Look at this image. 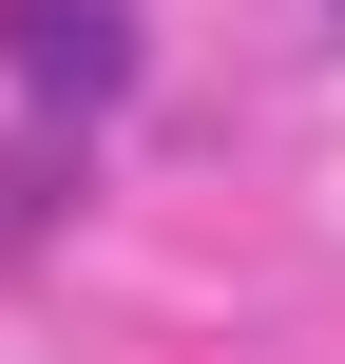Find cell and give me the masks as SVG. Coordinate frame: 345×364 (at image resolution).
<instances>
[{
    "mask_svg": "<svg viewBox=\"0 0 345 364\" xmlns=\"http://www.w3.org/2000/svg\"><path fill=\"white\" fill-rule=\"evenodd\" d=\"M134 0H0V77L38 96V115H115L134 96Z\"/></svg>",
    "mask_w": 345,
    "mask_h": 364,
    "instance_id": "cell-1",
    "label": "cell"
}]
</instances>
